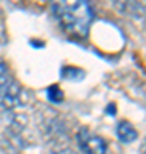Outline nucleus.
Listing matches in <instances>:
<instances>
[{
	"label": "nucleus",
	"instance_id": "obj_1",
	"mask_svg": "<svg viewBox=\"0 0 146 154\" xmlns=\"http://www.w3.org/2000/svg\"><path fill=\"white\" fill-rule=\"evenodd\" d=\"M50 7L67 34L79 39L88 36L95 17L88 0H50Z\"/></svg>",
	"mask_w": 146,
	"mask_h": 154
},
{
	"label": "nucleus",
	"instance_id": "obj_2",
	"mask_svg": "<svg viewBox=\"0 0 146 154\" xmlns=\"http://www.w3.org/2000/svg\"><path fill=\"white\" fill-rule=\"evenodd\" d=\"M23 103V89L19 86L9 67L0 62V106L5 110L17 108Z\"/></svg>",
	"mask_w": 146,
	"mask_h": 154
},
{
	"label": "nucleus",
	"instance_id": "obj_3",
	"mask_svg": "<svg viewBox=\"0 0 146 154\" xmlns=\"http://www.w3.org/2000/svg\"><path fill=\"white\" fill-rule=\"evenodd\" d=\"M78 144L84 154H107V140L88 128H81L78 132Z\"/></svg>",
	"mask_w": 146,
	"mask_h": 154
},
{
	"label": "nucleus",
	"instance_id": "obj_4",
	"mask_svg": "<svg viewBox=\"0 0 146 154\" xmlns=\"http://www.w3.org/2000/svg\"><path fill=\"white\" fill-rule=\"evenodd\" d=\"M117 137L120 142L124 144H131L134 142L136 139H138V130H136V127L127 120H120L117 123Z\"/></svg>",
	"mask_w": 146,
	"mask_h": 154
},
{
	"label": "nucleus",
	"instance_id": "obj_5",
	"mask_svg": "<svg viewBox=\"0 0 146 154\" xmlns=\"http://www.w3.org/2000/svg\"><path fill=\"white\" fill-rule=\"evenodd\" d=\"M120 12L127 14L131 17H143L144 16V7L141 5L138 0H122L120 4Z\"/></svg>",
	"mask_w": 146,
	"mask_h": 154
},
{
	"label": "nucleus",
	"instance_id": "obj_6",
	"mask_svg": "<svg viewBox=\"0 0 146 154\" xmlns=\"http://www.w3.org/2000/svg\"><path fill=\"white\" fill-rule=\"evenodd\" d=\"M48 98H50V101H53V103H60L62 99H64V93L60 91L59 86H50V88H48Z\"/></svg>",
	"mask_w": 146,
	"mask_h": 154
},
{
	"label": "nucleus",
	"instance_id": "obj_7",
	"mask_svg": "<svg viewBox=\"0 0 146 154\" xmlns=\"http://www.w3.org/2000/svg\"><path fill=\"white\" fill-rule=\"evenodd\" d=\"M52 154H78V152L72 151V149H69V147H62V149H55Z\"/></svg>",
	"mask_w": 146,
	"mask_h": 154
},
{
	"label": "nucleus",
	"instance_id": "obj_8",
	"mask_svg": "<svg viewBox=\"0 0 146 154\" xmlns=\"http://www.w3.org/2000/svg\"><path fill=\"white\" fill-rule=\"evenodd\" d=\"M143 154H146V144H144V147H143Z\"/></svg>",
	"mask_w": 146,
	"mask_h": 154
}]
</instances>
